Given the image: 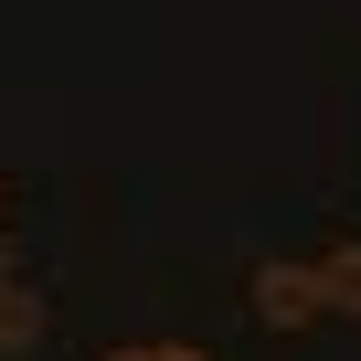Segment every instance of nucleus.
Wrapping results in <instances>:
<instances>
[{
	"label": "nucleus",
	"instance_id": "obj_5",
	"mask_svg": "<svg viewBox=\"0 0 361 361\" xmlns=\"http://www.w3.org/2000/svg\"><path fill=\"white\" fill-rule=\"evenodd\" d=\"M22 287V255H11V234H0V298H11Z\"/></svg>",
	"mask_w": 361,
	"mask_h": 361
},
{
	"label": "nucleus",
	"instance_id": "obj_3",
	"mask_svg": "<svg viewBox=\"0 0 361 361\" xmlns=\"http://www.w3.org/2000/svg\"><path fill=\"white\" fill-rule=\"evenodd\" d=\"M32 340H43V298H32V287H11V298H0V361H22Z\"/></svg>",
	"mask_w": 361,
	"mask_h": 361
},
{
	"label": "nucleus",
	"instance_id": "obj_1",
	"mask_svg": "<svg viewBox=\"0 0 361 361\" xmlns=\"http://www.w3.org/2000/svg\"><path fill=\"white\" fill-rule=\"evenodd\" d=\"M255 319H266V329H308V319H329L319 266H255Z\"/></svg>",
	"mask_w": 361,
	"mask_h": 361
},
{
	"label": "nucleus",
	"instance_id": "obj_4",
	"mask_svg": "<svg viewBox=\"0 0 361 361\" xmlns=\"http://www.w3.org/2000/svg\"><path fill=\"white\" fill-rule=\"evenodd\" d=\"M117 361H202V350H170V340H149V350H117Z\"/></svg>",
	"mask_w": 361,
	"mask_h": 361
},
{
	"label": "nucleus",
	"instance_id": "obj_2",
	"mask_svg": "<svg viewBox=\"0 0 361 361\" xmlns=\"http://www.w3.org/2000/svg\"><path fill=\"white\" fill-rule=\"evenodd\" d=\"M319 298H329V319H361V245L319 255Z\"/></svg>",
	"mask_w": 361,
	"mask_h": 361
}]
</instances>
